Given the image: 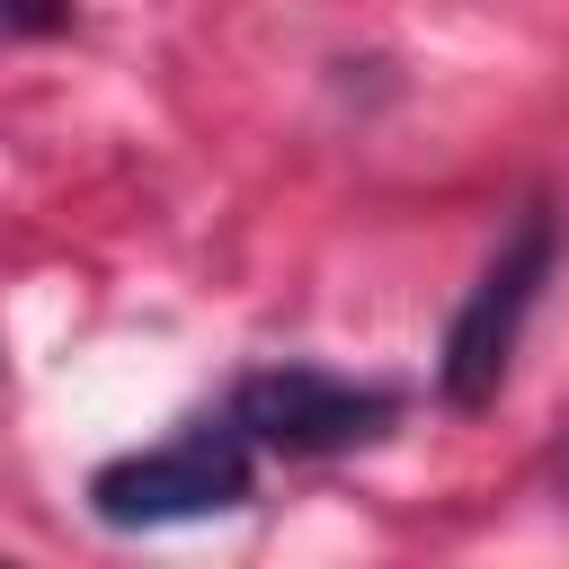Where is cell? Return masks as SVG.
Listing matches in <instances>:
<instances>
[{
  "label": "cell",
  "instance_id": "obj_1",
  "mask_svg": "<svg viewBox=\"0 0 569 569\" xmlns=\"http://www.w3.org/2000/svg\"><path fill=\"white\" fill-rule=\"evenodd\" d=\"M249 489H258V445L222 409V418H187L178 436H160L142 453L98 462L89 471V516L116 525V533H160V525L231 516V507H249Z\"/></svg>",
  "mask_w": 569,
  "mask_h": 569
},
{
  "label": "cell",
  "instance_id": "obj_2",
  "mask_svg": "<svg viewBox=\"0 0 569 569\" xmlns=\"http://www.w3.org/2000/svg\"><path fill=\"white\" fill-rule=\"evenodd\" d=\"M551 267H560V213L533 196V204L516 213V231L498 240V258L471 276L462 311L445 320V356H436L445 409H489V400H498V382H507V365H516V347H525V320H533Z\"/></svg>",
  "mask_w": 569,
  "mask_h": 569
},
{
  "label": "cell",
  "instance_id": "obj_3",
  "mask_svg": "<svg viewBox=\"0 0 569 569\" xmlns=\"http://www.w3.org/2000/svg\"><path fill=\"white\" fill-rule=\"evenodd\" d=\"M258 453H284V462H320V453H356L373 445L391 418H400V391L391 382H356V373H329V365H258L231 382L222 400Z\"/></svg>",
  "mask_w": 569,
  "mask_h": 569
},
{
  "label": "cell",
  "instance_id": "obj_4",
  "mask_svg": "<svg viewBox=\"0 0 569 569\" xmlns=\"http://www.w3.org/2000/svg\"><path fill=\"white\" fill-rule=\"evenodd\" d=\"M9 27L18 36H62L71 27V0H9Z\"/></svg>",
  "mask_w": 569,
  "mask_h": 569
},
{
  "label": "cell",
  "instance_id": "obj_5",
  "mask_svg": "<svg viewBox=\"0 0 569 569\" xmlns=\"http://www.w3.org/2000/svg\"><path fill=\"white\" fill-rule=\"evenodd\" d=\"M551 489H560V498H569V445H560V453H551Z\"/></svg>",
  "mask_w": 569,
  "mask_h": 569
}]
</instances>
